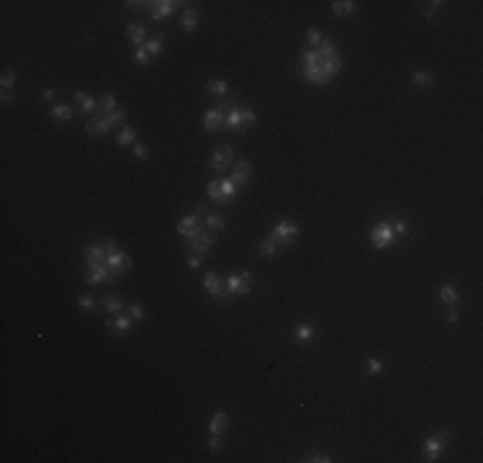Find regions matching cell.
I'll list each match as a JSON object with an SVG mask.
<instances>
[{"mask_svg":"<svg viewBox=\"0 0 483 463\" xmlns=\"http://www.w3.org/2000/svg\"><path fill=\"white\" fill-rule=\"evenodd\" d=\"M232 108H237V103H234L232 98H221V103L216 106V111H219V113H224V111H232Z\"/></svg>","mask_w":483,"mask_h":463,"instance_id":"obj_49","label":"cell"},{"mask_svg":"<svg viewBox=\"0 0 483 463\" xmlns=\"http://www.w3.org/2000/svg\"><path fill=\"white\" fill-rule=\"evenodd\" d=\"M113 126L108 124V118H90V124H87V129H85V134H87V137H103V134H108Z\"/></svg>","mask_w":483,"mask_h":463,"instance_id":"obj_13","label":"cell"},{"mask_svg":"<svg viewBox=\"0 0 483 463\" xmlns=\"http://www.w3.org/2000/svg\"><path fill=\"white\" fill-rule=\"evenodd\" d=\"M180 8V3H175V0H157V3H152V18L155 21H164L170 16V13H175Z\"/></svg>","mask_w":483,"mask_h":463,"instance_id":"obj_10","label":"cell"},{"mask_svg":"<svg viewBox=\"0 0 483 463\" xmlns=\"http://www.w3.org/2000/svg\"><path fill=\"white\" fill-rule=\"evenodd\" d=\"M134 157H137V160H144V157H147V147H144L142 142L134 144Z\"/></svg>","mask_w":483,"mask_h":463,"instance_id":"obj_53","label":"cell"},{"mask_svg":"<svg viewBox=\"0 0 483 463\" xmlns=\"http://www.w3.org/2000/svg\"><path fill=\"white\" fill-rule=\"evenodd\" d=\"M208 451H211V453H219V451H221V435H214V432H211V438H208Z\"/></svg>","mask_w":483,"mask_h":463,"instance_id":"obj_48","label":"cell"},{"mask_svg":"<svg viewBox=\"0 0 483 463\" xmlns=\"http://www.w3.org/2000/svg\"><path fill=\"white\" fill-rule=\"evenodd\" d=\"M447 445H450V435H447V432H437V435L427 438L424 440V456H427V461H437V458H440V453H442V448H447Z\"/></svg>","mask_w":483,"mask_h":463,"instance_id":"obj_3","label":"cell"},{"mask_svg":"<svg viewBox=\"0 0 483 463\" xmlns=\"http://www.w3.org/2000/svg\"><path fill=\"white\" fill-rule=\"evenodd\" d=\"M226 88H229V83L226 80H208V85H206V91L211 93V95H226Z\"/></svg>","mask_w":483,"mask_h":463,"instance_id":"obj_32","label":"cell"},{"mask_svg":"<svg viewBox=\"0 0 483 463\" xmlns=\"http://www.w3.org/2000/svg\"><path fill=\"white\" fill-rule=\"evenodd\" d=\"M203 286H206V291L211 293V298H224V301H226V298H232L229 293L221 288V280H219L216 273H206V276H203Z\"/></svg>","mask_w":483,"mask_h":463,"instance_id":"obj_11","label":"cell"},{"mask_svg":"<svg viewBox=\"0 0 483 463\" xmlns=\"http://www.w3.org/2000/svg\"><path fill=\"white\" fill-rule=\"evenodd\" d=\"M224 216H219V214H206V229L208 232H214V229H224Z\"/></svg>","mask_w":483,"mask_h":463,"instance_id":"obj_37","label":"cell"},{"mask_svg":"<svg viewBox=\"0 0 483 463\" xmlns=\"http://www.w3.org/2000/svg\"><path fill=\"white\" fill-rule=\"evenodd\" d=\"M391 227H394V234L396 237H406V234H409V224H406V221H394Z\"/></svg>","mask_w":483,"mask_h":463,"instance_id":"obj_47","label":"cell"},{"mask_svg":"<svg viewBox=\"0 0 483 463\" xmlns=\"http://www.w3.org/2000/svg\"><path fill=\"white\" fill-rule=\"evenodd\" d=\"M260 252L265 258H275L278 255V245L273 240H265V242H260Z\"/></svg>","mask_w":483,"mask_h":463,"instance_id":"obj_41","label":"cell"},{"mask_svg":"<svg viewBox=\"0 0 483 463\" xmlns=\"http://www.w3.org/2000/svg\"><path fill=\"white\" fill-rule=\"evenodd\" d=\"M0 85H3V91H13V85H16V72H5Z\"/></svg>","mask_w":483,"mask_h":463,"instance_id":"obj_46","label":"cell"},{"mask_svg":"<svg viewBox=\"0 0 483 463\" xmlns=\"http://www.w3.org/2000/svg\"><path fill=\"white\" fill-rule=\"evenodd\" d=\"M355 8H357V3H352V0H337V3H331V13L334 16H352L355 13Z\"/></svg>","mask_w":483,"mask_h":463,"instance_id":"obj_22","label":"cell"},{"mask_svg":"<svg viewBox=\"0 0 483 463\" xmlns=\"http://www.w3.org/2000/svg\"><path fill=\"white\" fill-rule=\"evenodd\" d=\"M249 178H252V162H249V160H239V162H234V173L229 175V181H232L239 190L249 185Z\"/></svg>","mask_w":483,"mask_h":463,"instance_id":"obj_5","label":"cell"},{"mask_svg":"<svg viewBox=\"0 0 483 463\" xmlns=\"http://www.w3.org/2000/svg\"><path fill=\"white\" fill-rule=\"evenodd\" d=\"M100 245H103V250H105V255H111V252H116V250H118V247H116V242L111 240V237H105V240H103Z\"/></svg>","mask_w":483,"mask_h":463,"instance_id":"obj_52","label":"cell"},{"mask_svg":"<svg viewBox=\"0 0 483 463\" xmlns=\"http://www.w3.org/2000/svg\"><path fill=\"white\" fill-rule=\"evenodd\" d=\"M298 237V227L293 221H278L275 227H273V232H270V240H273L278 247L283 245V247H288L293 240Z\"/></svg>","mask_w":483,"mask_h":463,"instance_id":"obj_1","label":"cell"},{"mask_svg":"<svg viewBox=\"0 0 483 463\" xmlns=\"http://www.w3.org/2000/svg\"><path fill=\"white\" fill-rule=\"evenodd\" d=\"M41 98H44V100H47V103H52V100H54V91H52V88H44V93H41Z\"/></svg>","mask_w":483,"mask_h":463,"instance_id":"obj_56","label":"cell"},{"mask_svg":"<svg viewBox=\"0 0 483 463\" xmlns=\"http://www.w3.org/2000/svg\"><path fill=\"white\" fill-rule=\"evenodd\" d=\"M144 49H147V54H152V57L162 54V49H164V34H160V36H155V39H149V41L144 44Z\"/></svg>","mask_w":483,"mask_h":463,"instance_id":"obj_25","label":"cell"},{"mask_svg":"<svg viewBox=\"0 0 483 463\" xmlns=\"http://www.w3.org/2000/svg\"><path fill=\"white\" fill-rule=\"evenodd\" d=\"M239 276H242V280H247V283H252V273H249V271H242Z\"/></svg>","mask_w":483,"mask_h":463,"instance_id":"obj_57","label":"cell"},{"mask_svg":"<svg viewBox=\"0 0 483 463\" xmlns=\"http://www.w3.org/2000/svg\"><path fill=\"white\" fill-rule=\"evenodd\" d=\"M214 242H216L214 232L203 229L198 237H193V240H188V242H185V247H188V252H193V255H203V252H208V250H211V245H214Z\"/></svg>","mask_w":483,"mask_h":463,"instance_id":"obj_6","label":"cell"},{"mask_svg":"<svg viewBox=\"0 0 483 463\" xmlns=\"http://www.w3.org/2000/svg\"><path fill=\"white\" fill-rule=\"evenodd\" d=\"M116 276L108 271V265H93V268H87V276H85V280L87 283H105V280H113Z\"/></svg>","mask_w":483,"mask_h":463,"instance_id":"obj_12","label":"cell"},{"mask_svg":"<svg viewBox=\"0 0 483 463\" xmlns=\"http://www.w3.org/2000/svg\"><path fill=\"white\" fill-rule=\"evenodd\" d=\"M75 100H78V106H80V111L82 113H90V116H93L95 113V108H98V100L95 98H90L87 93H75Z\"/></svg>","mask_w":483,"mask_h":463,"instance_id":"obj_19","label":"cell"},{"mask_svg":"<svg viewBox=\"0 0 483 463\" xmlns=\"http://www.w3.org/2000/svg\"><path fill=\"white\" fill-rule=\"evenodd\" d=\"M131 317H126V314H118V317H113V319H108L105 322V327L108 330H113V332H118V335H126L129 330H131Z\"/></svg>","mask_w":483,"mask_h":463,"instance_id":"obj_16","label":"cell"},{"mask_svg":"<svg viewBox=\"0 0 483 463\" xmlns=\"http://www.w3.org/2000/svg\"><path fill=\"white\" fill-rule=\"evenodd\" d=\"M239 111H242V131H247V129H252L254 124H257V116H254V111H252V108L242 106Z\"/></svg>","mask_w":483,"mask_h":463,"instance_id":"obj_31","label":"cell"},{"mask_svg":"<svg viewBox=\"0 0 483 463\" xmlns=\"http://www.w3.org/2000/svg\"><path fill=\"white\" fill-rule=\"evenodd\" d=\"M16 93H13V91H3V103H16Z\"/></svg>","mask_w":483,"mask_h":463,"instance_id":"obj_55","label":"cell"},{"mask_svg":"<svg viewBox=\"0 0 483 463\" xmlns=\"http://www.w3.org/2000/svg\"><path fill=\"white\" fill-rule=\"evenodd\" d=\"M316 54H319V59H329V57H334V54H337L334 41H331V39H324V41H322V47L316 49Z\"/></svg>","mask_w":483,"mask_h":463,"instance_id":"obj_34","label":"cell"},{"mask_svg":"<svg viewBox=\"0 0 483 463\" xmlns=\"http://www.w3.org/2000/svg\"><path fill=\"white\" fill-rule=\"evenodd\" d=\"M316 65H319V54H316V49L301 54V70H306V67H316Z\"/></svg>","mask_w":483,"mask_h":463,"instance_id":"obj_35","label":"cell"},{"mask_svg":"<svg viewBox=\"0 0 483 463\" xmlns=\"http://www.w3.org/2000/svg\"><path fill=\"white\" fill-rule=\"evenodd\" d=\"M440 298H442V304L452 306V304L458 301V291H455V286H450V283H445V286L440 288Z\"/></svg>","mask_w":483,"mask_h":463,"instance_id":"obj_30","label":"cell"},{"mask_svg":"<svg viewBox=\"0 0 483 463\" xmlns=\"http://www.w3.org/2000/svg\"><path fill=\"white\" fill-rule=\"evenodd\" d=\"M134 62H137L139 67H147V65H149V54H147V49H144V47L134 52Z\"/></svg>","mask_w":483,"mask_h":463,"instance_id":"obj_44","label":"cell"},{"mask_svg":"<svg viewBox=\"0 0 483 463\" xmlns=\"http://www.w3.org/2000/svg\"><path fill=\"white\" fill-rule=\"evenodd\" d=\"M226 427H229V417H226V412H214L211 425H208V432H214V435H224Z\"/></svg>","mask_w":483,"mask_h":463,"instance_id":"obj_18","label":"cell"},{"mask_svg":"<svg viewBox=\"0 0 483 463\" xmlns=\"http://www.w3.org/2000/svg\"><path fill=\"white\" fill-rule=\"evenodd\" d=\"M226 293L229 296H247V293H252V283L242 280L239 273H232L229 278H226Z\"/></svg>","mask_w":483,"mask_h":463,"instance_id":"obj_9","label":"cell"},{"mask_svg":"<svg viewBox=\"0 0 483 463\" xmlns=\"http://www.w3.org/2000/svg\"><path fill=\"white\" fill-rule=\"evenodd\" d=\"M126 314L134 319V322H142L147 314H144V306L142 304H131V306H126Z\"/></svg>","mask_w":483,"mask_h":463,"instance_id":"obj_40","label":"cell"},{"mask_svg":"<svg viewBox=\"0 0 483 463\" xmlns=\"http://www.w3.org/2000/svg\"><path fill=\"white\" fill-rule=\"evenodd\" d=\"M98 111H100V113H105V116L113 113V111H116V98H113L111 93L100 95V100H98Z\"/></svg>","mask_w":483,"mask_h":463,"instance_id":"obj_29","label":"cell"},{"mask_svg":"<svg viewBox=\"0 0 483 463\" xmlns=\"http://www.w3.org/2000/svg\"><path fill=\"white\" fill-rule=\"evenodd\" d=\"M206 193H208V198H211V201H216V203H229V201L224 198V193H221V181H211Z\"/></svg>","mask_w":483,"mask_h":463,"instance_id":"obj_26","label":"cell"},{"mask_svg":"<svg viewBox=\"0 0 483 463\" xmlns=\"http://www.w3.org/2000/svg\"><path fill=\"white\" fill-rule=\"evenodd\" d=\"M381 370H383V363L378 361V358H370L368 361V376H378Z\"/></svg>","mask_w":483,"mask_h":463,"instance_id":"obj_45","label":"cell"},{"mask_svg":"<svg viewBox=\"0 0 483 463\" xmlns=\"http://www.w3.org/2000/svg\"><path fill=\"white\" fill-rule=\"evenodd\" d=\"M195 26H198V10H195V8H185V13H183V31L193 34Z\"/></svg>","mask_w":483,"mask_h":463,"instance_id":"obj_23","label":"cell"},{"mask_svg":"<svg viewBox=\"0 0 483 463\" xmlns=\"http://www.w3.org/2000/svg\"><path fill=\"white\" fill-rule=\"evenodd\" d=\"M221 124H224V113H219L216 108H211V111L203 116V129H206V131H216Z\"/></svg>","mask_w":483,"mask_h":463,"instance_id":"obj_21","label":"cell"},{"mask_svg":"<svg viewBox=\"0 0 483 463\" xmlns=\"http://www.w3.org/2000/svg\"><path fill=\"white\" fill-rule=\"evenodd\" d=\"M224 126H226V129H234V131H239V129H242V111H239V106H237V108H232L229 113H226Z\"/></svg>","mask_w":483,"mask_h":463,"instance_id":"obj_24","label":"cell"},{"mask_svg":"<svg viewBox=\"0 0 483 463\" xmlns=\"http://www.w3.org/2000/svg\"><path fill=\"white\" fill-rule=\"evenodd\" d=\"M105 118H108V124H111V126H118V124H124V121H126V111H121V108H116L113 113H108V116H105Z\"/></svg>","mask_w":483,"mask_h":463,"instance_id":"obj_42","label":"cell"},{"mask_svg":"<svg viewBox=\"0 0 483 463\" xmlns=\"http://www.w3.org/2000/svg\"><path fill=\"white\" fill-rule=\"evenodd\" d=\"M445 319H447V322H452V324H455V322L460 319V311L455 309V304H452V306L447 309V314H445Z\"/></svg>","mask_w":483,"mask_h":463,"instance_id":"obj_51","label":"cell"},{"mask_svg":"<svg viewBox=\"0 0 483 463\" xmlns=\"http://www.w3.org/2000/svg\"><path fill=\"white\" fill-rule=\"evenodd\" d=\"M201 263H203V255H193V258L188 260V265L193 268V271H198V268H201Z\"/></svg>","mask_w":483,"mask_h":463,"instance_id":"obj_54","label":"cell"},{"mask_svg":"<svg viewBox=\"0 0 483 463\" xmlns=\"http://www.w3.org/2000/svg\"><path fill=\"white\" fill-rule=\"evenodd\" d=\"M322 41H324V36L316 31V28H309V31H306V44H309V47H316V49H319Z\"/></svg>","mask_w":483,"mask_h":463,"instance_id":"obj_39","label":"cell"},{"mask_svg":"<svg viewBox=\"0 0 483 463\" xmlns=\"http://www.w3.org/2000/svg\"><path fill=\"white\" fill-rule=\"evenodd\" d=\"M49 113H52L54 121H72V116H75V111L67 106V103H54Z\"/></svg>","mask_w":483,"mask_h":463,"instance_id":"obj_20","label":"cell"},{"mask_svg":"<svg viewBox=\"0 0 483 463\" xmlns=\"http://www.w3.org/2000/svg\"><path fill=\"white\" fill-rule=\"evenodd\" d=\"M342 57L339 54H334V57H329V59H319V67H322V72L326 75V78L331 80L334 75H339V70H342Z\"/></svg>","mask_w":483,"mask_h":463,"instance_id":"obj_14","label":"cell"},{"mask_svg":"<svg viewBox=\"0 0 483 463\" xmlns=\"http://www.w3.org/2000/svg\"><path fill=\"white\" fill-rule=\"evenodd\" d=\"M221 193H224V198H226V201H232V198L237 196V193H239V188L229 181V178H221Z\"/></svg>","mask_w":483,"mask_h":463,"instance_id":"obj_36","label":"cell"},{"mask_svg":"<svg viewBox=\"0 0 483 463\" xmlns=\"http://www.w3.org/2000/svg\"><path fill=\"white\" fill-rule=\"evenodd\" d=\"M293 337H296V342H309V340H314V327L311 324H298L296 330H293Z\"/></svg>","mask_w":483,"mask_h":463,"instance_id":"obj_28","label":"cell"},{"mask_svg":"<svg viewBox=\"0 0 483 463\" xmlns=\"http://www.w3.org/2000/svg\"><path fill=\"white\" fill-rule=\"evenodd\" d=\"M304 461H311V463H329L331 458L329 456H324V453H311L309 458H304Z\"/></svg>","mask_w":483,"mask_h":463,"instance_id":"obj_50","label":"cell"},{"mask_svg":"<svg viewBox=\"0 0 483 463\" xmlns=\"http://www.w3.org/2000/svg\"><path fill=\"white\" fill-rule=\"evenodd\" d=\"M177 232H180V237H185V240H193V237H198L203 229H201V214L198 211H193L190 216H185L183 221L177 224Z\"/></svg>","mask_w":483,"mask_h":463,"instance_id":"obj_8","label":"cell"},{"mask_svg":"<svg viewBox=\"0 0 483 463\" xmlns=\"http://www.w3.org/2000/svg\"><path fill=\"white\" fill-rule=\"evenodd\" d=\"M229 165H234V149L229 147V144H224V147H219L214 155H211V160H208V170H226Z\"/></svg>","mask_w":483,"mask_h":463,"instance_id":"obj_4","label":"cell"},{"mask_svg":"<svg viewBox=\"0 0 483 463\" xmlns=\"http://www.w3.org/2000/svg\"><path fill=\"white\" fill-rule=\"evenodd\" d=\"M126 31H129V36H131V41H134V47H137V49H142L147 44V28L142 23H129Z\"/></svg>","mask_w":483,"mask_h":463,"instance_id":"obj_17","label":"cell"},{"mask_svg":"<svg viewBox=\"0 0 483 463\" xmlns=\"http://www.w3.org/2000/svg\"><path fill=\"white\" fill-rule=\"evenodd\" d=\"M105 265H108V271H111L113 276H118V273H129V271H131V258L126 255V252L116 250V252H111V255H105Z\"/></svg>","mask_w":483,"mask_h":463,"instance_id":"obj_7","label":"cell"},{"mask_svg":"<svg viewBox=\"0 0 483 463\" xmlns=\"http://www.w3.org/2000/svg\"><path fill=\"white\" fill-rule=\"evenodd\" d=\"M414 85H416V88H432V85H434L432 72H427V70H416V72H414Z\"/></svg>","mask_w":483,"mask_h":463,"instance_id":"obj_27","label":"cell"},{"mask_svg":"<svg viewBox=\"0 0 483 463\" xmlns=\"http://www.w3.org/2000/svg\"><path fill=\"white\" fill-rule=\"evenodd\" d=\"M394 240H396L394 227H391V224H386V221H378V224L373 227V232H370V242H373V247H378V250L391 247V245H394Z\"/></svg>","mask_w":483,"mask_h":463,"instance_id":"obj_2","label":"cell"},{"mask_svg":"<svg viewBox=\"0 0 483 463\" xmlns=\"http://www.w3.org/2000/svg\"><path fill=\"white\" fill-rule=\"evenodd\" d=\"M103 309L108 311V314H124V311H126V306L121 304L118 298H113V296H111V298H105V301H103Z\"/></svg>","mask_w":483,"mask_h":463,"instance_id":"obj_33","label":"cell"},{"mask_svg":"<svg viewBox=\"0 0 483 463\" xmlns=\"http://www.w3.org/2000/svg\"><path fill=\"white\" fill-rule=\"evenodd\" d=\"M78 306H80L82 311H93V309H98V301H95V296L82 293V296L78 298Z\"/></svg>","mask_w":483,"mask_h":463,"instance_id":"obj_38","label":"cell"},{"mask_svg":"<svg viewBox=\"0 0 483 463\" xmlns=\"http://www.w3.org/2000/svg\"><path fill=\"white\" fill-rule=\"evenodd\" d=\"M134 142V129L131 126H124V131L118 134V144L124 147V144H131Z\"/></svg>","mask_w":483,"mask_h":463,"instance_id":"obj_43","label":"cell"},{"mask_svg":"<svg viewBox=\"0 0 483 463\" xmlns=\"http://www.w3.org/2000/svg\"><path fill=\"white\" fill-rule=\"evenodd\" d=\"M85 263H87V268L103 265V263H105V250H103V245H90V247L85 250Z\"/></svg>","mask_w":483,"mask_h":463,"instance_id":"obj_15","label":"cell"}]
</instances>
